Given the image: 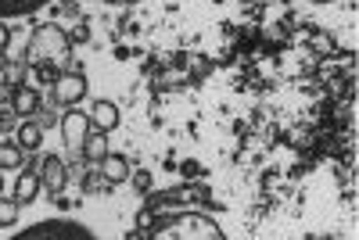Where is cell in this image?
<instances>
[{
	"label": "cell",
	"instance_id": "6da1fadb",
	"mask_svg": "<svg viewBox=\"0 0 359 240\" xmlns=\"http://www.w3.org/2000/svg\"><path fill=\"white\" fill-rule=\"evenodd\" d=\"M72 57V40L65 36L62 25L54 22H40L29 33V47H25V65H33L43 79H57V69L69 65Z\"/></svg>",
	"mask_w": 359,
	"mask_h": 240
},
{
	"label": "cell",
	"instance_id": "7a4b0ae2",
	"mask_svg": "<svg viewBox=\"0 0 359 240\" xmlns=\"http://www.w3.org/2000/svg\"><path fill=\"white\" fill-rule=\"evenodd\" d=\"M147 240H226V233L216 219L201 212H176L169 219H158Z\"/></svg>",
	"mask_w": 359,
	"mask_h": 240
},
{
	"label": "cell",
	"instance_id": "3957f363",
	"mask_svg": "<svg viewBox=\"0 0 359 240\" xmlns=\"http://www.w3.org/2000/svg\"><path fill=\"white\" fill-rule=\"evenodd\" d=\"M11 240H97V237L90 233L83 223H76V219H43V223L25 226Z\"/></svg>",
	"mask_w": 359,
	"mask_h": 240
},
{
	"label": "cell",
	"instance_id": "277c9868",
	"mask_svg": "<svg viewBox=\"0 0 359 240\" xmlns=\"http://www.w3.org/2000/svg\"><path fill=\"white\" fill-rule=\"evenodd\" d=\"M194 201H208V190L198 187V183H180L172 190H158V194H144V212L155 216L162 208H172V204H194Z\"/></svg>",
	"mask_w": 359,
	"mask_h": 240
},
{
	"label": "cell",
	"instance_id": "5b68a950",
	"mask_svg": "<svg viewBox=\"0 0 359 240\" xmlns=\"http://www.w3.org/2000/svg\"><path fill=\"white\" fill-rule=\"evenodd\" d=\"M83 97H86V76L83 72H57V79H54V101L65 104V108H76Z\"/></svg>",
	"mask_w": 359,
	"mask_h": 240
},
{
	"label": "cell",
	"instance_id": "8992f818",
	"mask_svg": "<svg viewBox=\"0 0 359 240\" xmlns=\"http://www.w3.org/2000/svg\"><path fill=\"white\" fill-rule=\"evenodd\" d=\"M86 133H90V118H86L79 108H69V111L62 115V136H65V147H69L72 155H79Z\"/></svg>",
	"mask_w": 359,
	"mask_h": 240
},
{
	"label": "cell",
	"instance_id": "52a82bcc",
	"mask_svg": "<svg viewBox=\"0 0 359 240\" xmlns=\"http://www.w3.org/2000/svg\"><path fill=\"white\" fill-rule=\"evenodd\" d=\"M65 183H69V169H65V162L57 158V155L43 158V165H40V187H47L50 194H62Z\"/></svg>",
	"mask_w": 359,
	"mask_h": 240
},
{
	"label": "cell",
	"instance_id": "ba28073f",
	"mask_svg": "<svg viewBox=\"0 0 359 240\" xmlns=\"http://www.w3.org/2000/svg\"><path fill=\"white\" fill-rule=\"evenodd\" d=\"M86 118H90V126L101 129V133H111L118 122H123L118 104H111V101H94V104H90V111H86Z\"/></svg>",
	"mask_w": 359,
	"mask_h": 240
},
{
	"label": "cell",
	"instance_id": "9c48e42d",
	"mask_svg": "<svg viewBox=\"0 0 359 240\" xmlns=\"http://www.w3.org/2000/svg\"><path fill=\"white\" fill-rule=\"evenodd\" d=\"M130 158L126 155H115V151H108L104 158H101V179H108V183H123V179H130Z\"/></svg>",
	"mask_w": 359,
	"mask_h": 240
},
{
	"label": "cell",
	"instance_id": "30bf717a",
	"mask_svg": "<svg viewBox=\"0 0 359 240\" xmlns=\"http://www.w3.org/2000/svg\"><path fill=\"white\" fill-rule=\"evenodd\" d=\"M50 0H0V22L4 18H25V15H36L40 8H47Z\"/></svg>",
	"mask_w": 359,
	"mask_h": 240
},
{
	"label": "cell",
	"instance_id": "8fae6325",
	"mask_svg": "<svg viewBox=\"0 0 359 240\" xmlns=\"http://www.w3.org/2000/svg\"><path fill=\"white\" fill-rule=\"evenodd\" d=\"M11 111H15L18 118L36 115V111H40V94H36L33 86H18V90H15V97H11Z\"/></svg>",
	"mask_w": 359,
	"mask_h": 240
},
{
	"label": "cell",
	"instance_id": "7c38bea8",
	"mask_svg": "<svg viewBox=\"0 0 359 240\" xmlns=\"http://www.w3.org/2000/svg\"><path fill=\"white\" fill-rule=\"evenodd\" d=\"M83 158L86 162H94V165H101V158L108 155V133H101V129H90L86 133V140H83Z\"/></svg>",
	"mask_w": 359,
	"mask_h": 240
},
{
	"label": "cell",
	"instance_id": "4fadbf2b",
	"mask_svg": "<svg viewBox=\"0 0 359 240\" xmlns=\"http://www.w3.org/2000/svg\"><path fill=\"white\" fill-rule=\"evenodd\" d=\"M36 197H40V176L36 172H22L15 179V201L25 208V204H33Z\"/></svg>",
	"mask_w": 359,
	"mask_h": 240
},
{
	"label": "cell",
	"instance_id": "5bb4252c",
	"mask_svg": "<svg viewBox=\"0 0 359 240\" xmlns=\"http://www.w3.org/2000/svg\"><path fill=\"white\" fill-rule=\"evenodd\" d=\"M22 151H36L43 143V126L40 122H18V140H15Z\"/></svg>",
	"mask_w": 359,
	"mask_h": 240
},
{
	"label": "cell",
	"instance_id": "9a60e30c",
	"mask_svg": "<svg viewBox=\"0 0 359 240\" xmlns=\"http://www.w3.org/2000/svg\"><path fill=\"white\" fill-rule=\"evenodd\" d=\"M25 158V151L18 143H0V172H8V169H18Z\"/></svg>",
	"mask_w": 359,
	"mask_h": 240
},
{
	"label": "cell",
	"instance_id": "2e32d148",
	"mask_svg": "<svg viewBox=\"0 0 359 240\" xmlns=\"http://www.w3.org/2000/svg\"><path fill=\"white\" fill-rule=\"evenodd\" d=\"M18 208H22V204H18L15 197H11V201H8V197H0V230L18 223Z\"/></svg>",
	"mask_w": 359,
	"mask_h": 240
},
{
	"label": "cell",
	"instance_id": "e0dca14e",
	"mask_svg": "<svg viewBox=\"0 0 359 240\" xmlns=\"http://www.w3.org/2000/svg\"><path fill=\"white\" fill-rule=\"evenodd\" d=\"M130 183H133V190H137V194H151V172H147V169L130 172Z\"/></svg>",
	"mask_w": 359,
	"mask_h": 240
},
{
	"label": "cell",
	"instance_id": "ac0fdd59",
	"mask_svg": "<svg viewBox=\"0 0 359 240\" xmlns=\"http://www.w3.org/2000/svg\"><path fill=\"white\" fill-rule=\"evenodd\" d=\"M15 118H18V115H15V111H8V108L0 111V133H8V129H15V126H18Z\"/></svg>",
	"mask_w": 359,
	"mask_h": 240
},
{
	"label": "cell",
	"instance_id": "d6986e66",
	"mask_svg": "<svg viewBox=\"0 0 359 240\" xmlns=\"http://www.w3.org/2000/svg\"><path fill=\"white\" fill-rule=\"evenodd\" d=\"M8 43H11V33H8V25H4V22H0V54H4V50H8Z\"/></svg>",
	"mask_w": 359,
	"mask_h": 240
},
{
	"label": "cell",
	"instance_id": "ffe728a7",
	"mask_svg": "<svg viewBox=\"0 0 359 240\" xmlns=\"http://www.w3.org/2000/svg\"><path fill=\"white\" fill-rule=\"evenodd\" d=\"M205 169L198 165V162H184V176H201Z\"/></svg>",
	"mask_w": 359,
	"mask_h": 240
},
{
	"label": "cell",
	"instance_id": "44dd1931",
	"mask_svg": "<svg viewBox=\"0 0 359 240\" xmlns=\"http://www.w3.org/2000/svg\"><path fill=\"white\" fill-rule=\"evenodd\" d=\"M97 4H118L123 8V4H140V0H97Z\"/></svg>",
	"mask_w": 359,
	"mask_h": 240
},
{
	"label": "cell",
	"instance_id": "7402d4cb",
	"mask_svg": "<svg viewBox=\"0 0 359 240\" xmlns=\"http://www.w3.org/2000/svg\"><path fill=\"white\" fill-rule=\"evenodd\" d=\"M126 240H147V237H144L140 230H130V233H126Z\"/></svg>",
	"mask_w": 359,
	"mask_h": 240
},
{
	"label": "cell",
	"instance_id": "603a6c76",
	"mask_svg": "<svg viewBox=\"0 0 359 240\" xmlns=\"http://www.w3.org/2000/svg\"><path fill=\"white\" fill-rule=\"evenodd\" d=\"M0 194H4V176H0Z\"/></svg>",
	"mask_w": 359,
	"mask_h": 240
},
{
	"label": "cell",
	"instance_id": "cb8c5ba5",
	"mask_svg": "<svg viewBox=\"0 0 359 240\" xmlns=\"http://www.w3.org/2000/svg\"><path fill=\"white\" fill-rule=\"evenodd\" d=\"M313 4H331V0H313Z\"/></svg>",
	"mask_w": 359,
	"mask_h": 240
}]
</instances>
